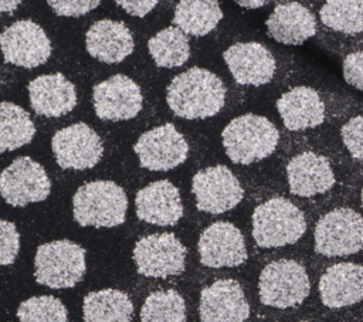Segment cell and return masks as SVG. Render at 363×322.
Here are the masks:
<instances>
[{"mask_svg":"<svg viewBox=\"0 0 363 322\" xmlns=\"http://www.w3.org/2000/svg\"><path fill=\"white\" fill-rule=\"evenodd\" d=\"M166 101L176 116L204 119L214 116L224 106L225 88L211 71L193 67L172 79Z\"/></svg>","mask_w":363,"mask_h":322,"instance_id":"cell-1","label":"cell"},{"mask_svg":"<svg viewBox=\"0 0 363 322\" xmlns=\"http://www.w3.org/2000/svg\"><path fill=\"white\" fill-rule=\"evenodd\" d=\"M128 197L125 190L111 180H94L82 184L72 197L74 220L82 227H116L125 221Z\"/></svg>","mask_w":363,"mask_h":322,"instance_id":"cell-2","label":"cell"},{"mask_svg":"<svg viewBox=\"0 0 363 322\" xmlns=\"http://www.w3.org/2000/svg\"><path fill=\"white\" fill-rule=\"evenodd\" d=\"M223 146L231 162L250 165L274 153L279 133L265 116L245 113L233 119L223 131Z\"/></svg>","mask_w":363,"mask_h":322,"instance_id":"cell-3","label":"cell"},{"mask_svg":"<svg viewBox=\"0 0 363 322\" xmlns=\"http://www.w3.org/2000/svg\"><path fill=\"white\" fill-rule=\"evenodd\" d=\"M305 230L303 213L284 197L267 200L252 213V237L262 248L294 244Z\"/></svg>","mask_w":363,"mask_h":322,"instance_id":"cell-4","label":"cell"},{"mask_svg":"<svg viewBox=\"0 0 363 322\" xmlns=\"http://www.w3.org/2000/svg\"><path fill=\"white\" fill-rule=\"evenodd\" d=\"M34 268L38 284L52 289L72 288L85 274V250L68 240L41 244L35 252Z\"/></svg>","mask_w":363,"mask_h":322,"instance_id":"cell-5","label":"cell"},{"mask_svg":"<svg viewBox=\"0 0 363 322\" xmlns=\"http://www.w3.org/2000/svg\"><path fill=\"white\" fill-rule=\"evenodd\" d=\"M311 284L305 268L294 260H277L259 274L261 304L278 309L299 305L309 295Z\"/></svg>","mask_w":363,"mask_h":322,"instance_id":"cell-6","label":"cell"},{"mask_svg":"<svg viewBox=\"0 0 363 322\" xmlns=\"http://www.w3.org/2000/svg\"><path fill=\"white\" fill-rule=\"evenodd\" d=\"M363 248V217L352 209L326 213L315 227V251L326 257L350 255Z\"/></svg>","mask_w":363,"mask_h":322,"instance_id":"cell-7","label":"cell"},{"mask_svg":"<svg viewBox=\"0 0 363 322\" xmlns=\"http://www.w3.org/2000/svg\"><path fill=\"white\" fill-rule=\"evenodd\" d=\"M187 250L172 233L150 234L140 238L133 248V261L139 274L166 278L184 271Z\"/></svg>","mask_w":363,"mask_h":322,"instance_id":"cell-8","label":"cell"},{"mask_svg":"<svg viewBox=\"0 0 363 322\" xmlns=\"http://www.w3.org/2000/svg\"><path fill=\"white\" fill-rule=\"evenodd\" d=\"M0 191L6 203L24 207L50 196L51 182L44 167L28 156L14 159L1 173Z\"/></svg>","mask_w":363,"mask_h":322,"instance_id":"cell-9","label":"cell"},{"mask_svg":"<svg viewBox=\"0 0 363 322\" xmlns=\"http://www.w3.org/2000/svg\"><path fill=\"white\" fill-rule=\"evenodd\" d=\"M191 190L196 196V207L200 211L220 214L234 209L244 196L240 182L233 172L223 165L210 166L193 176Z\"/></svg>","mask_w":363,"mask_h":322,"instance_id":"cell-10","label":"cell"},{"mask_svg":"<svg viewBox=\"0 0 363 322\" xmlns=\"http://www.w3.org/2000/svg\"><path fill=\"white\" fill-rule=\"evenodd\" d=\"M133 150L140 166L155 172H166L187 159L189 145L174 125L164 123L142 133Z\"/></svg>","mask_w":363,"mask_h":322,"instance_id":"cell-11","label":"cell"},{"mask_svg":"<svg viewBox=\"0 0 363 322\" xmlns=\"http://www.w3.org/2000/svg\"><path fill=\"white\" fill-rule=\"evenodd\" d=\"M51 148L58 166L62 169H91L104 155L101 138L82 122L58 131L51 139Z\"/></svg>","mask_w":363,"mask_h":322,"instance_id":"cell-12","label":"cell"},{"mask_svg":"<svg viewBox=\"0 0 363 322\" xmlns=\"http://www.w3.org/2000/svg\"><path fill=\"white\" fill-rule=\"evenodd\" d=\"M4 61L34 68L51 55V43L45 31L33 20H20L7 27L0 37Z\"/></svg>","mask_w":363,"mask_h":322,"instance_id":"cell-13","label":"cell"},{"mask_svg":"<svg viewBox=\"0 0 363 322\" xmlns=\"http://www.w3.org/2000/svg\"><path fill=\"white\" fill-rule=\"evenodd\" d=\"M94 109L102 121H128L142 109L139 85L123 74H116L94 87Z\"/></svg>","mask_w":363,"mask_h":322,"instance_id":"cell-14","label":"cell"},{"mask_svg":"<svg viewBox=\"0 0 363 322\" xmlns=\"http://www.w3.org/2000/svg\"><path fill=\"white\" fill-rule=\"evenodd\" d=\"M200 262L210 268L237 267L247 260L241 231L231 223L217 221L208 226L197 243Z\"/></svg>","mask_w":363,"mask_h":322,"instance_id":"cell-15","label":"cell"},{"mask_svg":"<svg viewBox=\"0 0 363 322\" xmlns=\"http://www.w3.org/2000/svg\"><path fill=\"white\" fill-rule=\"evenodd\" d=\"M201 322H245L250 305L241 285L234 279H218L200 294Z\"/></svg>","mask_w":363,"mask_h":322,"instance_id":"cell-16","label":"cell"},{"mask_svg":"<svg viewBox=\"0 0 363 322\" xmlns=\"http://www.w3.org/2000/svg\"><path fill=\"white\" fill-rule=\"evenodd\" d=\"M223 57L231 75L240 85L261 87L268 84L275 74L272 54L255 41L233 44L224 51Z\"/></svg>","mask_w":363,"mask_h":322,"instance_id":"cell-17","label":"cell"},{"mask_svg":"<svg viewBox=\"0 0 363 322\" xmlns=\"http://www.w3.org/2000/svg\"><path fill=\"white\" fill-rule=\"evenodd\" d=\"M135 204L138 217L156 226H174L183 216L179 189L169 180H157L140 189Z\"/></svg>","mask_w":363,"mask_h":322,"instance_id":"cell-18","label":"cell"},{"mask_svg":"<svg viewBox=\"0 0 363 322\" xmlns=\"http://www.w3.org/2000/svg\"><path fill=\"white\" fill-rule=\"evenodd\" d=\"M320 301L325 306L339 309L363 299V267L339 262L329 267L319 279Z\"/></svg>","mask_w":363,"mask_h":322,"instance_id":"cell-19","label":"cell"},{"mask_svg":"<svg viewBox=\"0 0 363 322\" xmlns=\"http://www.w3.org/2000/svg\"><path fill=\"white\" fill-rule=\"evenodd\" d=\"M28 96L35 113L47 118H58L77 105V91L62 74H47L34 78L28 84Z\"/></svg>","mask_w":363,"mask_h":322,"instance_id":"cell-20","label":"cell"},{"mask_svg":"<svg viewBox=\"0 0 363 322\" xmlns=\"http://www.w3.org/2000/svg\"><path fill=\"white\" fill-rule=\"evenodd\" d=\"M291 193L312 197L328 191L335 184V174L326 157L313 152L294 156L286 166Z\"/></svg>","mask_w":363,"mask_h":322,"instance_id":"cell-21","label":"cell"},{"mask_svg":"<svg viewBox=\"0 0 363 322\" xmlns=\"http://www.w3.org/2000/svg\"><path fill=\"white\" fill-rule=\"evenodd\" d=\"M86 51L105 64H118L133 51V37L129 28L109 18L95 21L85 35Z\"/></svg>","mask_w":363,"mask_h":322,"instance_id":"cell-22","label":"cell"},{"mask_svg":"<svg viewBox=\"0 0 363 322\" xmlns=\"http://www.w3.org/2000/svg\"><path fill=\"white\" fill-rule=\"evenodd\" d=\"M265 24L271 38L289 45H299L316 33L313 14L299 3L278 4Z\"/></svg>","mask_w":363,"mask_h":322,"instance_id":"cell-23","label":"cell"},{"mask_svg":"<svg viewBox=\"0 0 363 322\" xmlns=\"http://www.w3.org/2000/svg\"><path fill=\"white\" fill-rule=\"evenodd\" d=\"M282 122L289 131H303L320 125L325 105L319 94L309 87H295L277 101Z\"/></svg>","mask_w":363,"mask_h":322,"instance_id":"cell-24","label":"cell"},{"mask_svg":"<svg viewBox=\"0 0 363 322\" xmlns=\"http://www.w3.org/2000/svg\"><path fill=\"white\" fill-rule=\"evenodd\" d=\"M132 315L133 304L123 291L106 288L84 298V322H130Z\"/></svg>","mask_w":363,"mask_h":322,"instance_id":"cell-25","label":"cell"},{"mask_svg":"<svg viewBox=\"0 0 363 322\" xmlns=\"http://www.w3.org/2000/svg\"><path fill=\"white\" fill-rule=\"evenodd\" d=\"M221 18L223 11L217 1L183 0L174 9L173 24L184 34L201 37L213 31Z\"/></svg>","mask_w":363,"mask_h":322,"instance_id":"cell-26","label":"cell"},{"mask_svg":"<svg viewBox=\"0 0 363 322\" xmlns=\"http://www.w3.org/2000/svg\"><path fill=\"white\" fill-rule=\"evenodd\" d=\"M35 126L18 105L3 101L0 106V152L16 150L33 140Z\"/></svg>","mask_w":363,"mask_h":322,"instance_id":"cell-27","label":"cell"},{"mask_svg":"<svg viewBox=\"0 0 363 322\" xmlns=\"http://www.w3.org/2000/svg\"><path fill=\"white\" fill-rule=\"evenodd\" d=\"M147 50L159 67L173 68L183 65L190 57L187 35L176 26L166 27L147 41Z\"/></svg>","mask_w":363,"mask_h":322,"instance_id":"cell-28","label":"cell"},{"mask_svg":"<svg viewBox=\"0 0 363 322\" xmlns=\"http://www.w3.org/2000/svg\"><path fill=\"white\" fill-rule=\"evenodd\" d=\"M319 16L332 30L346 34L363 31V0H329L322 6Z\"/></svg>","mask_w":363,"mask_h":322,"instance_id":"cell-29","label":"cell"},{"mask_svg":"<svg viewBox=\"0 0 363 322\" xmlns=\"http://www.w3.org/2000/svg\"><path fill=\"white\" fill-rule=\"evenodd\" d=\"M140 322H186V304L174 289L155 291L143 302Z\"/></svg>","mask_w":363,"mask_h":322,"instance_id":"cell-30","label":"cell"},{"mask_svg":"<svg viewBox=\"0 0 363 322\" xmlns=\"http://www.w3.org/2000/svg\"><path fill=\"white\" fill-rule=\"evenodd\" d=\"M17 318L20 322H68V312L58 298L43 295L23 301Z\"/></svg>","mask_w":363,"mask_h":322,"instance_id":"cell-31","label":"cell"},{"mask_svg":"<svg viewBox=\"0 0 363 322\" xmlns=\"http://www.w3.org/2000/svg\"><path fill=\"white\" fill-rule=\"evenodd\" d=\"M0 264H13L20 250V234L11 221H0Z\"/></svg>","mask_w":363,"mask_h":322,"instance_id":"cell-32","label":"cell"},{"mask_svg":"<svg viewBox=\"0 0 363 322\" xmlns=\"http://www.w3.org/2000/svg\"><path fill=\"white\" fill-rule=\"evenodd\" d=\"M342 140L354 159L363 160V113L343 125Z\"/></svg>","mask_w":363,"mask_h":322,"instance_id":"cell-33","label":"cell"},{"mask_svg":"<svg viewBox=\"0 0 363 322\" xmlns=\"http://www.w3.org/2000/svg\"><path fill=\"white\" fill-rule=\"evenodd\" d=\"M47 3L58 16H64V17H79L99 6V0H75V1L48 0Z\"/></svg>","mask_w":363,"mask_h":322,"instance_id":"cell-34","label":"cell"},{"mask_svg":"<svg viewBox=\"0 0 363 322\" xmlns=\"http://www.w3.org/2000/svg\"><path fill=\"white\" fill-rule=\"evenodd\" d=\"M343 78L353 88L363 91V51L350 52L345 58Z\"/></svg>","mask_w":363,"mask_h":322,"instance_id":"cell-35","label":"cell"},{"mask_svg":"<svg viewBox=\"0 0 363 322\" xmlns=\"http://www.w3.org/2000/svg\"><path fill=\"white\" fill-rule=\"evenodd\" d=\"M118 6H121L128 14L133 17H145L149 11H152L157 1L156 0H118Z\"/></svg>","mask_w":363,"mask_h":322,"instance_id":"cell-36","label":"cell"},{"mask_svg":"<svg viewBox=\"0 0 363 322\" xmlns=\"http://www.w3.org/2000/svg\"><path fill=\"white\" fill-rule=\"evenodd\" d=\"M238 6H241V7H245V9H258V7H261V6H265L267 4V1H264V0H250V1H245V0H238V1H235Z\"/></svg>","mask_w":363,"mask_h":322,"instance_id":"cell-37","label":"cell"},{"mask_svg":"<svg viewBox=\"0 0 363 322\" xmlns=\"http://www.w3.org/2000/svg\"><path fill=\"white\" fill-rule=\"evenodd\" d=\"M20 4L18 0H13V1H9V0H1L0 1V11L6 13V11H13L16 10V7Z\"/></svg>","mask_w":363,"mask_h":322,"instance_id":"cell-38","label":"cell"},{"mask_svg":"<svg viewBox=\"0 0 363 322\" xmlns=\"http://www.w3.org/2000/svg\"><path fill=\"white\" fill-rule=\"evenodd\" d=\"M362 206H363V189H362Z\"/></svg>","mask_w":363,"mask_h":322,"instance_id":"cell-39","label":"cell"},{"mask_svg":"<svg viewBox=\"0 0 363 322\" xmlns=\"http://www.w3.org/2000/svg\"><path fill=\"white\" fill-rule=\"evenodd\" d=\"M301 322H308V321H301Z\"/></svg>","mask_w":363,"mask_h":322,"instance_id":"cell-40","label":"cell"}]
</instances>
